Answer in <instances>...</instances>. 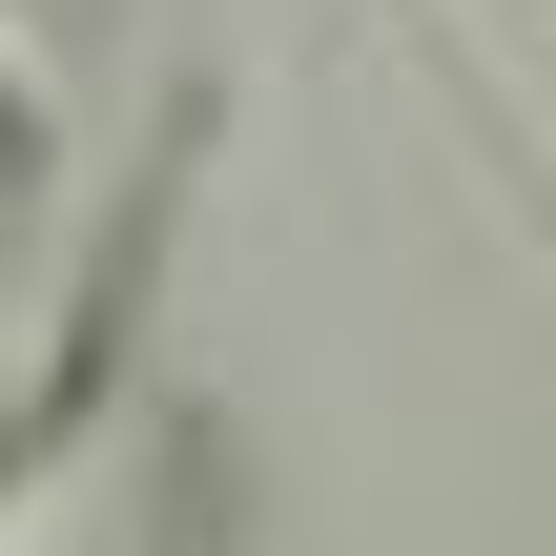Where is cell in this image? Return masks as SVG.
Returning <instances> with one entry per match:
<instances>
[{
  "label": "cell",
  "mask_w": 556,
  "mask_h": 556,
  "mask_svg": "<svg viewBox=\"0 0 556 556\" xmlns=\"http://www.w3.org/2000/svg\"><path fill=\"white\" fill-rule=\"evenodd\" d=\"M41 186H62V103H41V62L0 41V227H41Z\"/></svg>",
  "instance_id": "1"
}]
</instances>
